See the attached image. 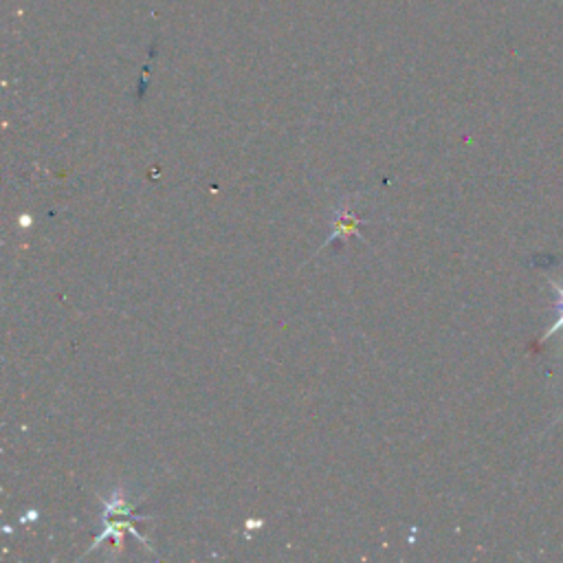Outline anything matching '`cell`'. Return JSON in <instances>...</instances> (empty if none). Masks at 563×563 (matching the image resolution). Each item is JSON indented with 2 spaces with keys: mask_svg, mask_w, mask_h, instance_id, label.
I'll return each instance as SVG.
<instances>
[{
  "mask_svg": "<svg viewBox=\"0 0 563 563\" xmlns=\"http://www.w3.org/2000/svg\"><path fill=\"white\" fill-rule=\"evenodd\" d=\"M361 223H363V218H359L357 216V212L352 210V205H350V196H344L337 205H335V212H333V225H330V234H328V238L324 240V245L317 249V251H322V249H326L330 243H335V240H344V243H350L352 238H359L361 243H368L363 236H361Z\"/></svg>",
  "mask_w": 563,
  "mask_h": 563,
  "instance_id": "1",
  "label": "cell"
},
{
  "mask_svg": "<svg viewBox=\"0 0 563 563\" xmlns=\"http://www.w3.org/2000/svg\"><path fill=\"white\" fill-rule=\"evenodd\" d=\"M556 313H559V319H556V322H554V324H552V326H550V328H548V333H545V335H543V337H541V341H539V346H541V344H543V341H548V339H550V337H552V335H554V333H556V330H561V328H563V308H561V311H556Z\"/></svg>",
  "mask_w": 563,
  "mask_h": 563,
  "instance_id": "2",
  "label": "cell"
},
{
  "mask_svg": "<svg viewBox=\"0 0 563 563\" xmlns=\"http://www.w3.org/2000/svg\"><path fill=\"white\" fill-rule=\"evenodd\" d=\"M550 289L556 293V302H554V311H561L563 308V289L554 282H550Z\"/></svg>",
  "mask_w": 563,
  "mask_h": 563,
  "instance_id": "3",
  "label": "cell"
}]
</instances>
